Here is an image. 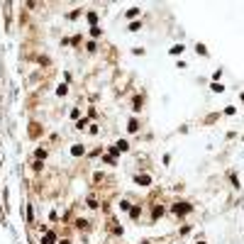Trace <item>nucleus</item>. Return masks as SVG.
<instances>
[{"label": "nucleus", "mask_w": 244, "mask_h": 244, "mask_svg": "<svg viewBox=\"0 0 244 244\" xmlns=\"http://www.w3.org/2000/svg\"><path fill=\"white\" fill-rule=\"evenodd\" d=\"M188 210H191V208H188L186 203H183V205H181V203H178V205H176V212H188Z\"/></svg>", "instance_id": "1"}]
</instances>
